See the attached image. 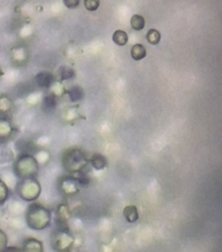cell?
<instances>
[{"label": "cell", "instance_id": "obj_1", "mask_svg": "<svg viewBox=\"0 0 222 252\" xmlns=\"http://www.w3.org/2000/svg\"><path fill=\"white\" fill-rule=\"evenodd\" d=\"M50 212L40 204H31L26 214L28 225L35 230L44 229L50 222Z\"/></svg>", "mask_w": 222, "mask_h": 252}, {"label": "cell", "instance_id": "obj_2", "mask_svg": "<svg viewBox=\"0 0 222 252\" xmlns=\"http://www.w3.org/2000/svg\"><path fill=\"white\" fill-rule=\"evenodd\" d=\"M14 171L21 179L35 177L38 172V162L31 155L23 154L15 161Z\"/></svg>", "mask_w": 222, "mask_h": 252}, {"label": "cell", "instance_id": "obj_3", "mask_svg": "<svg viewBox=\"0 0 222 252\" xmlns=\"http://www.w3.org/2000/svg\"><path fill=\"white\" fill-rule=\"evenodd\" d=\"M62 163L70 173H78L86 166L87 159L81 150L69 149L63 154Z\"/></svg>", "mask_w": 222, "mask_h": 252}, {"label": "cell", "instance_id": "obj_4", "mask_svg": "<svg viewBox=\"0 0 222 252\" xmlns=\"http://www.w3.org/2000/svg\"><path fill=\"white\" fill-rule=\"evenodd\" d=\"M73 236L67 224H57V228L52 232L51 244L55 250H68L73 244Z\"/></svg>", "mask_w": 222, "mask_h": 252}, {"label": "cell", "instance_id": "obj_5", "mask_svg": "<svg viewBox=\"0 0 222 252\" xmlns=\"http://www.w3.org/2000/svg\"><path fill=\"white\" fill-rule=\"evenodd\" d=\"M17 192L22 199L26 201H32L39 196L41 187L34 177L25 178L18 183Z\"/></svg>", "mask_w": 222, "mask_h": 252}, {"label": "cell", "instance_id": "obj_6", "mask_svg": "<svg viewBox=\"0 0 222 252\" xmlns=\"http://www.w3.org/2000/svg\"><path fill=\"white\" fill-rule=\"evenodd\" d=\"M79 180L76 177H65L61 180V191L65 195H73L79 191Z\"/></svg>", "mask_w": 222, "mask_h": 252}, {"label": "cell", "instance_id": "obj_7", "mask_svg": "<svg viewBox=\"0 0 222 252\" xmlns=\"http://www.w3.org/2000/svg\"><path fill=\"white\" fill-rule=\"evenodd\" d=\"M13 132V127L7 117H0V143L7 142Z\"/></svg>", "mask_w": 222, "mask_h": 252}, {"label": "cell", "instance_id": "obj_8", "mask_svg": "<svg viewBox=\"0 0 222 252\" xmlns=\"http://www.w3.org/2000/svg\"><path fill=\"white\" fill-rule=\"evenodd\" d=\"M54 77L49 72H40L35 76V82L40 88H49L53 83Z\"/></svg>", "mask_w": 222, "mask_h": 252}, {"label": "cell", "instance_id": "obj_9", "mask_svg": "<svg viewBox=\"0 0 222 252\" xmlns=\"http://www.w3.org/2000/svg\"><path fill=\"white\" fill-rule=\"evenodd\" d=\"M24 246L23 249L24 250H28V251H42V243L34 238H27L24 241Z\"/></svg>", "mask_w": 222, "mask_h": 252}, {"label": "cell", "instance_id": "obj_10", "mask_svg": "<svg viewBox=\"0 0 222 252\" xmlns=\"http://www.w3.org/2000/svg\"><path fill=\"white\" fill-rule=\"evenodd\" d=\"M131 56L134 60L139 61L146 56V50L142 44L137 43L131 49Z\"/></svg>", "mask_w": 222, "mask_h": 252}, {"label": "cell", "instance_id": "obj_11", "mask_svg": "<svg viewBox=\"0 0 222 252\" xmlns=\"http://www.w3.org/2000/svg\"><path fill=\"white\" fill-rule=\"evenodd\" d=\"M123 213H124V217L126 218V220L129 222H135L139 219V213H138L136 206L130 205V206L125 207Z\"/></svg>", "mask_w": 222, "mask_h": 252}, {"label": "cell", "instance_id": "obj_12", "mask_svg": "<svg viewBox=\"0 0 222 252\" xmlns=\"http://www.w3.org/2000/svg\"><path fill=\"white\" fill-rule=\"evenodd\" d=\"M112 39H113L114 43H116L117 45L123 46L128 42V34L126 32H124L122 30H117L114 32Z\"/></svg>", "mask_w": 222, "mask_h": 252}, {"label": "cell", "instance_id": "obj_13", "mask_svg": "<svg viewBox=\"0 0 222 252\" xmlns=\"http://www.w3.org/2000/svg\"><path fill=\"white\" fill-rule=\"evenodd\" d=\"M90 162H91L92 166L95 169H97V170L103 169L107 165V159L103 156H101V155H94L92 157Z\"/></svg>", "mask_w": 222, "mask_h": 252}, {"label": "cell", "instance_id": "obj_14", "mask_svg": "<svg viewBox=\"0 0 222 252\" xmlns=\"http://www.w3.org/2000/svg\"><path fill=\"white\" fill-rule=\"evenodd\" d=\"M145 21L144 18L140 15H134L131 18V26L135 31H141L144 28Z\"/></svg>", "mask_w": 222, "mask_h": 252}, {"label": "cell", "instance_id": "obj_15", "mask_svg": "<svg viewBox=\"0 0 222 252\" xmlns=\"http://www.w3.org/2000/svg\"><path fill=\"white\" fill-rule=\"evenodd\" d=\"M55 106H56V97L52 94L46 95L43 98L42 107L45 111H51L55 108Z\"/></svg>", "mask_w": 222, "mask_h": 252}, {"label": "cell", "instance_id": "obj_16", "mask_svg": "<svg viewBox=\"0 0 222 252\" xmlns=\"http://www.w3.org/2000/svg\"><path fill=\"white\" fill-rule=\"evenodd\" d=\"M160 38H161V35H160V32L155 30V29H151L147 32L146 33V39L147 41L152 44V45H156L159 43L160 41Z\"/></svg>", "mask_w": 222, "mask_h": 252}, {"label": "cell", "instance_id": "obj_17", "mask_svg": "<svg viewBox=\"0 0 222 252\" xmlns=\"http://www.w3.org/2000/svg\"><path fill=\"white\" fill-rule=\"evenodd\" d=\"M69 96L72 101H78L83 98V91L81 87L75 86L69 91Z\"/></svg>", "mask_w": 222, "mask_h": 252}, {"label": "cell", "instance_id": "obj_18", "mask_svg": "<svg viewBox=\"0 0 222 252\" xmlns=\"http://www.w3.org/2000/svg\"><path fill=\"white\" fill-rule=\"evenodd\" d=\"M11 107H12L11 99L5 94L1 95L0 96V112L5 113L7 111H10Z\"/></svg>", "mask_w": 222, "mask_h": 252}, {"label": "cell", "instance_id": "obj_19", "mask_svg": "<svg viewBox=\"0 0 222 252\" xmlns=\"http://www.w3.org/2000/svg\"><path fill=\"white\" fill-rule=\"evenodd\" d=\"M9 190L6 184L0 179V205H3L5 201L8 199Z\"/></svg>", "mask_w": 222, "mask_h": 252}, {"label": "cell", "instance_id": "obj_20", "mask_svg": "<svg viewBox=\"0 0 222 252\" xmlns=\"http://www.w3.org/2000/svg\"><path fill=\"white\" fill-rule=\"evenodd\" d=\"M60 70H61V79L62 80H69L75 76V72L72 68L62 67Z\"/></svg>", "mask_w": 222, "mask_h": 252}, {"label": "cell", "instance_id": "obj_21", "mask_svg": "<svg viewBox=\"0 0 222 252\" xmlns=\"http://www.w3.org/2000/svg\"><path fill=\"white\" fill-rule=\"evenodd\" d=\"M84 7L88 11H95L99 7V0H84Z\"/></svg>", "mask_w": 222, "mask_h": 252}, {"label": "cell", "instance_id": "obj_22", "mask_svg": "<svg viewBox=\"0 0 222 252\" xmlns=\"http://www.w3.org/2000/svg\"><path fill=\"white\" fill-rule=\"evenodd\" d=\"M63 4L69 9H75L79 6L80 0H63Z\"/></svg>", "mask_w": 222, "mask_h": 252}, {"label": "cell", "instance_id": "obj_23", "mask_svg": "<svg viewBox=\"0 0 222 252\" xmlns=\"http://www.w3.org/2000/svg\"><path fill=\"white\" fill-rule=\"evenodd\" d=\"M7 245V237L6 234L0 229V251L4 250Z\"/></svg>", "mask_w": 222, "mask_h": 252}, {"label": "cell", "instance_id": "obj_24", "mask_svg": "<svg viewBox=\"0 0 222 252\" xmlns=\"http://www.w3.org/2000/svg\"><path fill=\"white\" fill-rule=\"evenodd\" d=\"M2 74H3V73H2V69H1V67H0V76H1Z\"/></svg>", "mask_w": 222, "mask_h": 252}]
</instances>
